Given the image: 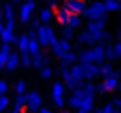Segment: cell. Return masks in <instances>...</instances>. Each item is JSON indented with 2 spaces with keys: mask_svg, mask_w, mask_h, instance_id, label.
I'll return each instance as SVG.
<instances>
[{
  "mask_svg": "<svg viewBox=\"0 0 121 113\" xmlns=\"http://www.w3.org/2000/svg\"><path fill=\"white\" fill-rule=\"evenodd\" d=\"M73 37H75V28H71V26H63V30H61V39L71 41Z\"/></svg>",
  "mask_w": 121,
  "mask_h": 113,
  "instance_id": "83f0119b",
  "label": "cell"
},
{
  "mask_svg": "<svg viewBox=\"0 0 121 113\" xmlns=\"http://www.w3.org/2000/svg\"><path fill=\"white\" fill-rule=\"evenodd\" d=\"M84 80H93L99 76V63H82Z\"/></svg>",
  "mask_w": 121,
  "mask_h": 113,
  "instance_id": "30bf717a",
  "label": "cell"
},
{
  "mask_svg": "<svg viewBox=\"0 0 121 113\" xmlns=\"http://www.w3.org/2000/svg\"><path fill=\"white\" fill-rule=\"evenodd\" d=\"M35 39L39 41L41 46H50L56 41V32L50 24H39V28L35 30Z\"/></svg>",
  "mask_w": 121,
  "mask_h": 113,
  "instance_id": "7a4b0ae2",
  "label": "cell"
},
{
  "mask_svg": "<svg viewBox=\"0 0 121 113\" xmlns=\"http://www.w3.org/2000/svg\"><path fill=\"white\" fill-rule=\"evenodd\" d=\"M61 8H65L69 13L82 15V13H84V9H86V2H84V0H65Z\"/></svg>",
  "mask_w": 121,
  "mask_h": 113,
  "instance_id": "9c48e42d",
  "label": "cell"
},
{
  "mask_svg": "<svg viewBox=\"0 0 121 113\" xmlns=\"http://www.w3.org/2000/svg\"><path fill=\"white\" fill-rule=\"evenodd\" d=\"M8 113H21V111H17V109H13V108H11V109H9Z\"/></svg>",
  "mask_w": 121,
  "mask_h": 113,
  "instance_id": "74e56055",
  "label": "cell"
},
{
  "mask_svg": "<svg viewBox=\"0 0 121 113\" xmlns=\"http://www.w3.org/2000/svg\"><path fill=\"white\" fill-rule=\"evenodd\" d=\"M106 59V46L103 44H91L90 48L82 50L78 54V63H103Z\"/></svg>",
  "mask_w": 121,
  "mask_h": 113,
  "instance_id": "6da1fadb",
  "label": "cell"
},
{
  "mask_svg": "<svg viewBox=\"0 0 121 113\" xmlns=\"http://www.w3.org/2000/svg\"><path fill=\"white\" fill-rule=\"evenodd\" d=\"M80 24H82V17H80V15H76V13H71V15H69V20H67V24H65V26H71V28L76 30Z\"/></svg>",
  "mask_w": 121,
  "mask_h": 113,
  "instance_id": "cb8c5ba5",
  "label": "cell"
},
{
  "mask_svg": "<svg viewBox=\"0 0 121 113\" xmlns=\"http://www.w3.org/2000/svg\"><path fill=\"white\" fill-rule=\"evenodd\" d=\"M76 61H78V54L73 52V50H69L65 56L61 57V65H63V67H71V65L76 63Z\"/></svg>",
  "mask_w": 121,
  "mask_h": 113,
  "instance_id": "2e32d148",
  "label": "cell"
},
{
  "mask_svg": "<svg viewBox=\"0 0 121 113\" xmlns=\"http://www.w3.org/2000/svg\"><path fill=\"white\" fill-rule=\"evenodd\" d=\"M112 71H114V69H112V61L99 63V76H106V74H110Z\"/></svg>",
  "mask_w": 121,
  "mask_h": 113,
  "instance_id": "d4e9b609",
  "label": "cell"
},
{
  "mask_svg": "<svg viewBox=\"0 0 121 113\" xmlns=\"http://www.w3.org/2000/svg\"><path fill=\"white\" fill-rule=\"evenodd\" d=\"M8 91H9V84L4 78H0V95H8Z\"/></svg>",
  "mask_w": 121,
  "mask_h": 113,
  "instance_id": "1f68e13d",
  "label": "cell"
},
{
  "mask_svg": "<svg viewBox=\"0 0 121 113\" xmlns=\"http://www.w3.org/2000/svg\"><path fill=\"white\" fill-rule=\"evenodd\" d=\"M37 113H54V111H52L50 108H45V106H41V108H39V111H37Z\"/></svg>",
  "mask_w": 121,
  "mask_h": 113,
  "instance_id": "d590c367",
  "label": "cell"
},
{
  "mask_svg": "<svg viewBox=\"0 0 121 113\" xmlns=\"http://www.w3.org/2000/svg\"><path fill=\"white\" fill-rule=\"evenodd\" d=\"M35 113H37V111H35Z\"/></svg>",
  "mask_w": 121,
  "mask_h": 113,
  "instance_id": "ee69618b",
  "label": "cell"
},
{
  "mask_svg": "<svg viewBox=\"0 0 121 113\" xmlns=\"http://www.w3.org/2000/svg\"><path fill=\"white\" fill-rule=\"evenodd\" d=\"M39 72H41V78H45V80L52 78V74H54V71H52V67H50V65H45V67H41V69H39Z\"/></svg>",
  "mask_w": 121,
  "mask_h": 113,
  "instance_id": "f1b7e54d",
  "label": "cell"
},
{
  "mask_svg": "<svg viewBox=\"0 0 121 113\" xmlns=\"http://www.w3.org/2000/svg\"><path fill=\"white\" fill-rule=\"evenodd\" d=\"M56 19H58V22H60V24H63V26H65V24H67V20H69V11H67V9H65V8H60V9H58V11H56Z\"/></svg>",
  "mask_w": 121,
  "mask_h": 113,
  "instance_id": "7402d4cb",
  "label": "cell"
},
{
  "mask_svg": "<svg viewBox=\"0 0 121 113\" xmlns=\"http://www.w3.org/2000/svg\"><path fill=\"white\" fill-rule=\"evenodd\" d=\"M84 15L88 17V20H99V19H104L106 15V8H104V2H91L90 6L84 9Z\"/></svg>",
  "mask_w": 121,
  "mask_h": 113,
  "instance_id": "277c9868",
  "label": "cell"
},
{
  "mask_svg": "<svg viewBox=\"0 0 121 113\" xmlns=\"http://www.w3.org/2000/svg\"><path fill=\"white\" fill-rule=\"evenodd\" d=\"M28 43H30L28 33H22V35H19L15 39V44H17V48H19L21 54H22V52H28Z\"/></svg>",
  "mask_w": 121,
  "mask_h": 113,
  "instance_id": "9a60e30c",
  "label": "cell"
},
{
  "mask_svg": "<svg viewBox=\"0 0 121 113\" xmlns=\"http://www.w3.org/2000/svg\"><path fill=\"white\" fill-rule=\"evenodd\" d=\"M9 54H6L2 48H0V69H4V65H6V59H8Z\"/></svg>",
  "mask_w": 121,
  "mask_h": 113,
  "instance_id": "d6a6232c",
  "label": "cell"
},
{
  "mask_svg": "<svg viewBox=\"0 0 121 113\" xmlns=\"http://www.w3.org/2000/svg\"><path fill=\"white\" fill-rule=\"evenodd\" d=\"M0 39H2V43H15L17 35H15V30L9 28V26H4L2 28V32H0Z\"/></svg>",
  "mask_w": 121,
  "mask_h": 113,
  "instance_id": "7c38bea8",
  "label": "cell"
},
{
  "mask_svg": "<svg viewBox=\"0 0 121 113\" xmlns=\"http://www.w3.org/2000/svg\"><path fill=\"white\" fill-rule=\"evenodd\" d=\"M52 17H54V9H52L50 6H45V8L39 11V20H41V24H48V22L52 20Z\"/></svg>",
  "mask_w": 121,
  "mask_h": 113,
  "instance_id": "5bb4252c",
  "label": "cell"
},
{
  "mask_svg": "<svg viewBox=\"0 0 121 113\" xmlns=\"http://www.w3.org/2000/svg\"><path fill=\"white\" fill-rule=\"evenodd\" d=\"M24 104H26L24 95H15V98H13V102H11V108L22 113V109H24Z\"/></svg>",
  "mask_w": 121,
  "mask_h": 113,
  "instance_id": "ffe728a7",
  "label": "cell"
},
{
  "mask_svg": "<svg viewBox=\"0 0 121 113\" xmlns=\"http://www.w3.org/2000/svg\"><path fill=\"white\" fill-rule=\"evenodd\" d=\"M50 93H52V100H54L56 108H60V109L65 108V85H63V82H54Z\"/></svg>",
  "mask_w": 121,
  "mask_h": 113,
  "instance_id": "8992f818",
  "label": "cell"
},
{
  "mask_svg": "<svg viewBox=\"0 0 121 113\" xmlns=\"http://www.w3.org/2000/svg\"><path fill=\"white\" fill-rule=\"evenodd\" d=\"M76 41L82 43V44H97L95 39H93V35H91L88 30H84L82 33H78V35H76Z\"/></svg>",
  "mask_w": 121,
  "mask_h": 113,
  "instance_id": "e0dca14e",
  "label": "cell"
},
{
  "mask_svg": "<svg viewBox=\"0 0 121 113\" xmlns=\"http://www.w3.org/2000/svg\"><path fill=\"white\" fill-rule=\"evenodd\" d=\"M106 59H108V61H114V59H117V54H116L114 46H106Z\"/></svg>",
  "mask_w": 121,
  "mask_h": 113,
  "instance_id": "4dcf8cb0",
  "label": "cell"
},
{
  "mask_svg": "<svg viewBox=\"0 0 121 113\" xmlns=\"http://www.w3.org/2000/svg\"><path fill=\"white\" fill-rule=\"evenodd\" d=\"M2 13H4V20H15L13 4H4V6H2Z\"/></svg>",
  "mask_w": 121,
  "mask_h": 113,
  "instance_id": "d6986e66",
  "label": "cell"
},
{
  "mask_svg": "<svg viewBox=\"0 0 121 113\" xmlns=\"http://www.w3.org/2000/svg\"><path fill=\"white\" fill-rule=\"evenodd\" d=\"M24 98H26V104H24V109H28L30 113H35L41 106H43V97L39 91H30V93H24Z\"/></svg>",
  "mask_w": 121,
  "mask_h": 113,
  "instance_id": "5b68a950",
  "label": "cell"
},
{
  "mask_svg": "<svg viewBox=\"0 0 121 113\" xmlns=\"http://www.w3.org/2000/svg\"><path fill=\"white\" fill-rule=\"evenodd\" d=\"M30 24H32V30H37V28H39V24H41V20H39V19L32 20V19H30Z\"/></svg>",
  "mask_w": 121,
  "mask_h": 113,
  "instance_id": "e575fe53",
  "label": "cell"
},
{
  "mask_svg": "<svg viewBox=\"0 0 121 113\" xmlns=\"http://www.w3.org/2000/svg\"><path fill=\"white\" fill-rule=\"evenodd\" d=\"M39 52H41V44H39V41H37L35 37H30V43H28V54L35 56V54H39Z\"/></svg>",
  "mask_w": 121,
  "mask_h": 113,
  "instance_id": "44dd1931",
  "label": "cell"
},
{
  "mask_svg": "<svg viewBox=\"0 0 121 113\" xmlns=\"http://www.w3.org/2000/svg\"><path fill=\"white\" fill-rule=\"evenodd\" d=\"M69 72H71V76H75L76 80L84 82V72H82V63H73V65L69 67Z\"/></svg>",
  "mask_w": 121,
  "mask_h": 113,
  "instance_id": "ac0fdd59",
  "label": "cell"
},
{
  "mask_svg": "<svg viewBox=\"0 0 121 113\" xmlns=\"http://www.w3.org/2000/svg\"><path fill=\"white\" fill-rule=\"evenodd\" d=\"M114 50H116V54H117V57H121V41H117L116 44H114Z\"/></svg>",
  "mask_w": 121,
  "mask_h": 113,
  "instance_id": "836d02e7",
  "label": "cell"
},
{
  "mask_svg": "<svg viewBox=\"0 0 121 113\" xmlns=\"http://www.w3.org/2000/svg\"><path fill=\"white\" fill-rule=\"evenodd\" d=\"M119 41H121V28H119Z\"/></svg>",
  "mask_w": 121,
  "mask_h": 113,
  "instance_id": "b9f144b4",
  "label": "cell"
},
{
  "mask_svg": "<svg viewBox=\"0 0 121 113\" xmlns=\"http://www.w3.org/2000/svg\"><path fill=\"white\" fill-rule=\"evenodd\" d=\"M11 2H13V4H19V2H21V0H11Z\"/></svg>",
  "mask_w": 121,
  "mask_h": 113,
  "instance_id": "60d3db41",
  "label": "cell"
},
{
  "mask_svg": "<svg viewBox=\"0 0 121 113\" xmlns=\"http://www.w3.org/2000/svg\"><path fill=\"white\" fill-rule=\"evenodd\" d=\"M2 28H4V20H0V32H2Z\"/></svg>",
  "mask_w": 121,
  "mask_h": 113,
  "instance_id": "ab89813d",
  "label": "cell"
},
{
  "mask_svg": "<svg viewBox=\"0 0 121 113\" xmlns=\"http://www.w3.org/2000/svg\"><path fill=\"white\" fill-rule=\"evenodd\" d=\"M11 106V98L8 95H0V113H6Z\"/></svg>",
  "mask_w": 121,
  "mask_h": 113,
  "instance_id": "484cf974",
  "label": "cell"
},
{
  "mask_svg": "<svg viewBox=\"0 0 121 113\" xmlns=\"http://www.w3.org/2000/svg\"><path fill=\"white\" fill-rule=\"evenodd\" d=\"M112 104L116 106V109H119V111H121V98H116L114 102H112Z\"/></svg>",
  "mask_w": 121,
  "mask_h": 113,
  "instance_id": "8d00e7d4",
  "label": "cell"
},
{
  "mask_svg": "<svg viewBox=\"0 0 121 113\" xmlns=\"http://www.w3.org/2000/svg\"><path fill=\"white\" fill-rule=\"evenodd\" d=\"M119 11H121V8H119Z\"/></svg>",
  "mask_w": 121,
  "mask_h": 113,
  "instance_id": "7bdbcfd3",
  "label": "cell"
},
{
  "mask_svg": "<svg viewBox=\"0 0 121 113\" xmlns=\"http://www.w3.org/2000/svg\"><path fill=\"white\" fill-rule=\"evenodd\" d=\"M34 11H35V0H24V2L21 4V8H19V20H21L22 24L30 22Z\"/></svg>",
  "mask_w": 121,
  "mask_h": 113,
  "instance_id": "52a82bcc",
  "label": "cell"
},
{
  "mask_svg": "<svg viewBox=\"0 0 121 113\" xmlns=\"http://www.w3.org/2000/svg\"><path fill=\"white\" fill-rule=\"evenodd\" d=\"M104 8H106V13H114V11H119L121 4L119 0H104Z\"/></svg>",
  "mask_w": 121,
  "mask_h": 113,
  "instance_id": "603a6c76",
  "label": "cell"
},
{
  "mask_svg": "<svg viewBox=\"0 0 121 113\" xmlns=\"http://www.w3.org/2000/svg\"><path fill=\"white\" fill-rule=\"evenodd\" d=\"M50 50H52V54L56 57H63L69 50H73L71 48V41H67V39H56V41L50 44Z\"/></svg>",
  "mask_w": 121,
  "mask_h": 113,
  "instance_id": "ba28073f",
  "label": "cell"
},
{
  "mask_svg": "<svg viewBox=\"0 0 121 113\" xmlns=\"http://www.w3.org/2000/svg\"><path fill=\"white\" fill-rule=\"evenodd\" d=\"M103 78H104V80H103L101 84L95 85V91H99V93H110V91H116V89H117L121 74L116 72V71H112L110 74H106V76H103Z\"/></svg>",
  "mask_w": 121,
  "mask_h": 113,
  "instance_id": "3957f363",
  "label": "cell"
},
{
  "mask_svg": "<svg viewBox=\"0 0 121 113\" xmlns=\"http://www.w3.org/2000/svg\"><path fill=\"white\" fill-rule=\"evenodd\" d=\"M45 65H48V59H47V56L43 54V52H39V54H35V56H32V67L34 69H41V67H45Z\"/></svg>",
  "mask_w": 121,
  "mask_h": 113,
  "instance_id": "4fadbf2b",
  "label": "cell"
},
{
  "mask_svg": "<svg viewBox=\"0 0 121 113\" xmlns=\"http://www.w3.org/2000/svg\"><path fill=\"white\" fill-rule=\"evenodd\" d=\"M0 20H4V13H2V8H0Z\"/></svg>",
  "mask_w": 121,
  "mask_h": 113,
  "instance_id": "f35d334b",
  "label": "cell"
},
{
  "mask_svg": "<svg viewBox=\"0 0 121 113\" xmlns=\"http://www.w3.org/2000/svg\"><path fill=\"white\" fill-rule=\"evenodd\" d=\"M21 65H22L24 69H32V54L22 52V54H21Z\"/></svg>",
  "mask_w": 121,
  "mask_h": 113,
  "instance_id": "4316f807",
  "label": "cell"
},
{
  "mask_svg": "<svg viewBox=\"0 0 121 113\" xmlns=\"http://www.w3.org/2000/svg\"><path fill=\"white\" fill-rule=\"evenodd\" d=\"M24 93H26V82H24V80H17L15 95H24Z\"/></svg>",
  "mask_w": 121,
  "mask_h": 113,
  "instance_id": "f546056e",
  "label": "cell"
},
{
  "mask_svg": "<svg viewBox=\"0 0 121 113\" xmlns=\"http://www.w3.org/2000/svg\"><path fill=\"white\" fill-rule=\"evenodd\" d=\"M21 67V54H17V52H11L8 59H6V65H4V69H8V71H17Z\"/></svg>",
  "mask_w": 121,
  "mask_h": 113,
  "instance_id": "8fae6325",
  "label": "cell"
}]
</instances>
